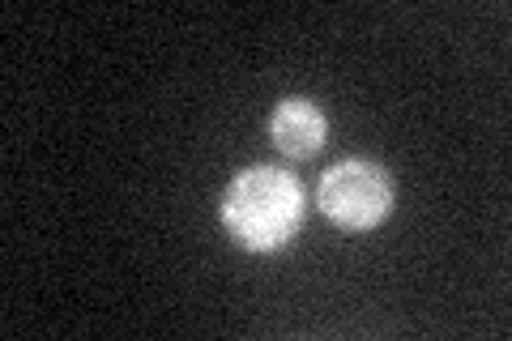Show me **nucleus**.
I'll list each match as a JSON object with an SVG mask.
<instances>
[{"label": "nucleus", "mask_w": 512, "mask_h": 341, "mask_svg": "<svg viewBox=\"0 0 512 341\" xmlns=\"http://www.w3.org/2000/svg\"><path fill=\"white\" fill-rule=\"evenodd\" d=\"M269 141L291 162H308L320 154V145L329 141V120H325V111L308 99H282L274 107V116H269Z\"/></svg>", "instance_id": "7ed1b4c3"}, {"label": "nucleus", "mask_w": 512, "mask_h": 341, "mask_svg": "<svg viewBox=\"0 0 512 341\" xmlns=\"http://www.w3.org/2000/svg\"><path fill=\"white\" fill-rule=\"evenodd\" d=\"M303 222V188L291 171L244 167L222 192V226L248 252H278Z\"/></svg>", "instance_id": "f257e3e1"}, {"label": "nucleus", "mask_w": 512, "mask_h": 341, "mask_svg": "<svg viewBox=\"0 0 512 341\" xmlns=\"http://www.w3.org/2000/svg\"><path fill=\"white\" fill-rule=\"evenodd\" d=\"M316 201L325 209V218L333 226H342V231H376L393 214V184L376 162L346 158L325 171V180L316 188Z\"/></svg>", "instance_id": "f03ea898"}]
</instances>
